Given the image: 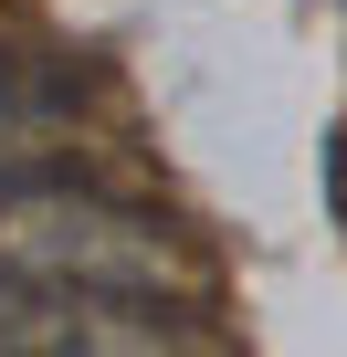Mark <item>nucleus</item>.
Returning <instances> with one entry per match:
<instances>
[{"label":"nucleus","instance_id":"obj_4","mask_svg":"<svg viewBox=\"0 0 347 357\" xmlns=\"http://www.w3.org/2000/svg\"><path fill=\"white\" fill-rule=\"evenodd\" d=\"M326 211H337V231H347V126H337V147H326Z\"/></svg>","mask_w":347,"mask_h":357},{"label":"nucleus","instance_id":"obj_2","mask_svg":"<svg viewBox=\"0 0 347 357\" xmlns=\"http://www.w3.org/2000/svg\"><path fill=\"white\" fill-rule=\"evenodd\" d=\"M190 315L200 305L74 294V284H43V273L0 263V357H179V347H211Z\"/></svg>","mask_w":347,"mask_h":357},{"label":"nucleus","instance_id":"obj_1","mask_svg":"<svg viewBox=\"0 0 347 357\" xmlns=\"http://www.w3.org/2000/svg\"><path fill=\"white\" fill-rule=\"evenodd\" d=\"M0 263L74 284V294H126V305H211V252L95 178H32L0 168Z\"/></svg>","mask_w":347,"mask_h":357},{"label":"nucleus","instance_id":"obj_3","mask_svg":"<svg viewBox=\"0 0 347 357\" xmlns=\"http://www.w3.org/2000/svg\"><path fill=\"white\" fill-rule=\"evenodd\" d=\"M53 126H64V105H53L11 53H0V168H32V158L53 147Z\"/></svg>","mask_w":347,"mask_h":357}]
</instances>
